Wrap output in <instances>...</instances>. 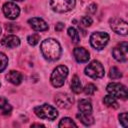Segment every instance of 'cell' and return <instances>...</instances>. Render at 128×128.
Segmentation results:
<instances>
[{
	"label": "cell",
	"mask_w": 128,
	"mask_h": 128,
	"mask_svg": "<svg viewBox=\"0 0 128 128\" xmlns=\"http://www.w3.org/2000/svg\"><path fill=\"white\" fill-rule=\"evenodd\" d=\"M40 49L44 58L49 61H55L59 59L62 52L59 42L53 38H48L42 41Z\"/></svg>",
	"instance_id": "cell-1"
},
{
	"label": "cell",
	"mask_w": 128,
	"mask_h": 128,
	"mask_svg": "<svg viewBox=\"0 0 128 128\" xmlns=\"http://www.w3.org/2000/svg\"><path fill=\"white\" fill-rule=\"evenodd\" d=\"M67 76H68V68L65 65H59L53 70L50 76V82L56 88L62 87L65 83Z\"/></svg>",
	"instance_id": "cell-2"
},
{
	"label": "cell",
	"mask_w": 128,
	"mask_h": 128,
	"mask_svg": "<svg viewBox=\"0 0 128 128\" xmlns=\"http://www.w3.org/2000/svg\"><path fill=\"white\" fill-rule=\"evenodd\" d=\"M34 112L37 117L41 119H46V120H54L58 116V112L56 108L48 104H43V105L35 107Z\"/></svg>",
	"instance_id": "cell-3"
},
{
	"label": "cell",
	"mask_w": 128,
	"mask_h": 128,
	"mask_svg": "<svg viewBox=\"0 0 128 128\" xmlns=\"http://www.w3.org/2000/svg\"><path fill=\"white\" fill-rule=\"evenodd\" d=\"M104 73L103 65L97 60H93L85 68V74L92 79H100L104 76Z\"/></svg>",
	"instance_id": "cell-4"
},
{
	"label": "cell",
	"mask_w": 128,
	"mask_h": 128,
	"mask_svg": "<svg viewBox=\"0 0 128 128\" xmlns=\"http://www.w3.org/2000/svg\"><path fill=\"white\" fill-rule=\"evenodd\" d=\"M109 38L110 37L106 32H94L90 36V44L93 48L101 50L107 45V43L109 42Z\"/></svg>",
	"instance_id": "cell-5"
},
{
	"label": "cell",
	"mask_w": 128,
	"mask_h": 128,
	"mask_svg": "<svg viewBox=\"0 0 128 128\" xmlns=\"http://www.w3.org/2000/svg\"><path fill=\"white\" fill-rule=\"evenodd\" d=\"M75 0H50V7L57 13H65L75 7Z\"/></svg>",
	"instance_id": "cell-6"
},
{
	"label": "cell",
	"mask_w": 128,
	"mask_h": 128,
	"mask_svg": "<svg viewBox=\"0 0 128 128\" xmlns=\"http://www.w3.org/2000/svg\"><path fill=\"white\" fill-rule=\"evenodd\" d=\"M107 92L112 95L115 98H120V99H127V88L125 85L117 82H112L107 85L106 88Z\"/></svg>",
	"instance_id": "cell-7"
},
{
	"label": "cell",
	"mask_w": 128,
	"mask_h": 128,
	"mask_svg": "<svg viewBox=\"0 0 128 128\" xmlns=\"http://www.w3.org/2000/svg\"><path fill=\"white\" fill-rule=\"evenodd\" d=\"M112 55L119 62H126L128 59V43L121 42L112 50Z\"/></svg>",
	"instance_id": "cell-8"
},
{
	"label": "cell",
	"mask_w": 128,
	"mask_h": 128,
	"mask_svg": "<svg viewBox=\"0 0 128 128\" xmlns=\"http://www.w3.org/2000/svg\"><path fill=\"white\" fill-rule=\"evenodd\" d=\"M110 27L111 29L117 33V34H120V35H127L128 33V26H127V22L122 20V19H119V18H113L110 20Z\"/></svg>",
	"instance_id": "cell-9"
},
{
	"label": "cell",
	"mask_w": 128,
	"mask_h": 128,
	"mask_svg": "<svg viewBox=\"0 0 128 128\" xmlns=\"http://www.w3.org/2000/svg\"><path fill=\"white\" fill-rule=\"evenodd\" d=\"M3 13L5 15V17H7L8 19H16L19 14H20V8L19 6H17L15 3L13 2H6L4 3L3 7H2Z\"/></svg>",
	"instance_id": "cell-10"
},
{
	"label": "cell",
	"mask_w": 128,
	"mask_h": 128,
	"mask_svg": "<svg viewBox=\"0 0 128 128\" xmlns=\"http://www.w3.org/2000/svg\"><path fill=\"white\" fill-rule=\"evenodd\" d=\"M54 101L58 107H60L62 109H67V108L71 107V105L74 102V99L68 93H58L55 96Z\"/></svg>",
	"instance_id": "cell-11"
},
{
	"label": "cell",
	"mask_w": 128,
	"mask_h": 128,
	"mask_svg": "<svg viewBox=\"0 0 128 128\" xmlns=\"http://www.w3.org/2000/svg\"><path fill=\"white\" fill-rule=\"evenodd\" d=\"M28 23L31 26V28L35 31H46L49 28L46 21H44L42 18H39V17L30 18L28 20Z\"/></svg>",
	"instance_id": "cell-12"
},
{
	"label": "cell",
	"mask_w": 128,
	"mask_h": 128,
	"mask_svg": "<svg viewBox=\"0 0 128 128\" xmlns=\"http://www.w3.org/2000/svg\"><path fill=\"white\" fill-rule=\"evenodd\" d=\"M73 55L75 60L78 63H86L88 62L89 58H90V54L88 52V50H86L83 47H76L73 50Z\"/></svg>",
	"instance_id": "cell-13"
},
{
	"label": "cell",
	"mask_w": 128,
	"mask_h": 128,
	"mask_svg": "<svg viewBox=\"0 0 128 128\" xmlns=\"http://www.w3.org/2000/svg\"><path fill=\"white\" fill-rule=\"evenodd\" d=\"M1 44L7 48H16L20 45V39L16 35H7L1 40Z\"/></svg>",
	"instance_id": "cell-14"
},
{
	"label": "cell",
	"mask_w": 128,
	"mask_h": 128,
	"mask_svg": "<svg viewBox=\"0 0 128 128\" xmlns=\"http://www.w3.org/2000/svg\"><path fill=\"white\" fill-rule=\"evenodd\" d=\"M6 79L14 84V85H19L21 82H22V75L20 72L18 71H15V70H11L8 72V74L6 75Z\"/></svg>",
	"instance_id": "cell-15"
},
{
	"label": "cell",
	"mask_w": 128,
	"mask_h": 128,
	"mask_svg": "<svg viewBox=\"0 0 128 128\" xmlns=\"http://www.w3.org/2000/svg\"><path fill=\"white\" fill-rule=\"evenodd\" d=\"M78 109L81 113L91 114L92 113V104L87 99H81L78 102Z\"/></svg>",
	"instance_id": "cell-16"
},
{
	"label": "cell",
	"mask_w": 128,
	"mask_h": 128,
	"mask_svg": "<svg viewBox=\"0 0 128 128\" xmlns=\"http://www.w3.org/2000/svg\"><path fill=\"white\" fill-rule=\"evenodd\" d=\"M70 86H71V90H72V92H74L75 94H79V93H81L82 90H83V88H82V84H81L80 79H79V77H78L77 75H74V76L72 77Z\"/></svg>",
	"instance_id": "cell-17"
},
{
	"label": "cell",
	"mask_w": 128,
	"mask_h": 128,
	"mask_svg": "<svg viewBox=\"0 0 128 128\" xmlns=\"http://www.w3.org/2000/svg\"><path fill=\"white\" fill-rule=\"evenodd\" d=\"M12 111V107L8 100L4 97H0V113L3 115H8Z\"/></svg>",
	"instance_id": "cell-18"
},
{
	"label": "cell",
	"mask_w": 128,
	"mask_h": 128,
	"mask_svg": "<svg viewBox=\"0 0 128 128\" xmlns=\"http://www.w3.org/2000/svg\"><path fill=\"white\" fill-rule=\"evenodd\" d=\"M77 118L86 126H90L94 123V118L92 117L91 114H86V113H78L77 114Z\"/></svg>",
	"instance_id": "cell-19"
},
{
	"label": "cell",
	"mask_w": 128,
	"mask_h": 128,
	"mask_svg": "<svg viewBox=\"0 0 128 128\" xmlns=\"http://www.w3.org/2000/svg\"><path fill=\"white\" fill-rule=\"evenodd\" d=\"M103 103L106 105V106H108V107H110V108H114V109H116V108H118V102H117V100H116V98L115 97H113L112 95H107V96H105L104 98H103Z\"/></svg>",
	"instance_id": "cell-20"
},
{
	"label": "cell",
	"mask_w": 128,
	"mask_h": 128,
	"mask_svg": "<svg viewBox=\"0 0 128 128\" xmlns=\"http://www.w3.org/2000/svg\"><path fill=\"white\" fill-rule=\"evenodd\" d=\"M58 126L60 128H69V127H77V124L69 117H64L60 120Z\"/></svg>",
	"instance_id": "cell-21"
},
{
	"label": "cell",
	"mask_w": 128,
	"mask_h": 128,
	"mask_svg": "<svg viewBox=\"0 0 128 128\" xmlns=\"http://www.w3.org/2000/svg\"><path fill=\"white\" fill-rule=\"evenodd\" d=\"M67 32H68V35H69V37L71 38V40H72V42L74 44L79 43V41H80L79 33H78V31L74 27H69L68 30H67Z\"/></svg>",
	"instance_id": "cell-22"
},
{
	"label": "cell",
	"mask_w": 128,
	"mask_h": 128,
	"mask_svg": "<svg viewBox=\"0 0 128 128\" xmlns=\"http://www.w3.org/2000/svg\"><path fill=\"white\" fill-rule=\"evenodd\" d=\"M39 41H40V35L37 34V33L31 34V35H29V36L27 37V42H28V44L31 45V46L37 45V44L39 43Z\"/></svg>",
	"instance_id": "cell-23"
},
{
	"label": "cell",
	"mask_w": 128,
	"mask_h": 128,
	"mask_svg": "<svg viewBox=\"0 0 128 128\" xmlns=\"http://www.w3.org/2000/svg\"><path fill=\"white\" fill-rule=\"evenodd\" d=\"M109 77L113 80H116V79H119L122 77V73L120 72V70L117 68V67H111L110 68V71H109Z\"/></svg>",
	"instance_id": "cell-24"
},
{
	"label": "cell",
	"mask_w": 128,
	"mask_h": 128,
	"mask_svg": "<svg viewBox=\"0 0 128 128\" xmlns=\"http://www.w3.org/2000/svg\"><path fill=\"white\" fill-rule=\"evenodd\" d=\"M7 65H8V58H7V56L4 53L0 52V72L4 71L6 69V67H7Z\"/></svg>",
	"instance_id": "cell-25"
},
{
	"label": "cell",
	"mask_w": 128,
	"mask_h": 128,
	"mask_svg": "<svg viewBox=\"0 0 128 128\" xmlns=\"http://www.w3.org/2000/svg\"><path fill=\"white\" fill-rule=\"evenodd\" d=\"M83 91H84V93H85L86 95L91 96V95H93V94L95 93V91H96V86H95L94 84H92V83H88V84H86V86L84 87Z\"/></svg>",
	"instance_id": "cell-26"
},
{
	"label": "cell",
	"mask_w": 128,
	"mask_h": 128,
	"mask_svg": "<svg viewBox=\"0 0 128 128\" xmlns=\"http://www.w3.org/2000/svg\"><path fill=\"white\" fill-rule=\"evenodd\" d=\"M92 22H93V20H92L91 17H89V16H83L81 18V20H80V25L83 26V27H89V26H91Z\"/></svg>",
	"instance_id": "cell-27"
},
{
	"label": "cell",
	"mask_w": 128,
	"mask_h": 128,
	"mask_svg": "<svg viewBox=\"0 0 128 128\" xmlns=\"http://www.w3.org/2000/svg\"><path fill=\"white\" fill-rule=\"evenodd\" d=\"M118 118H119L120 124H121L123 127H127V126H128V116H127V113H126V112H123V113L119 114Z\"/></svg>",
	"instance_id": "cell-28"
},
{
	"label": "cell",
	"mask_w": 128,
	"mask_h": 128,
	"mask_svg": "<svg viewBox=\"0 0 128 128\" xmlns=\"http://www.w3.org/2000/svg\"><path fill=\"white\" fill-rule=\"evenodd\" d=\"M64 27H65V25H64L63 23L59 22V23H57V24H56V26H55V30L60 32V31H62V30L64 29Z\"/></svg>",
	"instance_id": "cell-29"
},
{
	"label": "cell",
	"mask_w": 128,
	"mask_h": 128,
	"mask_svg": "<svg viewBox=\"0 0 128 128\" xmlns=\"http://www.w3.org/2000/svg\"><path fill=\"white\" fill-rule=\"evenodd\" d=\"M96 10H97L96 4H91V5H89V7H88V11H89V12L94 13V12H96Z\"/></svg>",
	"instance_id": "cell-30"
},
{
	"label": "cell",
	"mask_w": 128,
	"mask_h": 128,
	"mask_svg": "<svg viewBox=\"0 0 128 128\" xmlns=\"http://www.w3.org/2000/svg\"><path fill=\"white\" fill-rule=\"evenodd\" d=\"M31 126H32V127H35V126H38V127H44V125H42V124H32Z\"/></svg>",
	"instance_id": "cell-31"
},
{
	"label": "cell",
	"mask_w": 128,
	"mask_h": 128,
	"mask_svg": "<svg viewBox=\"0 0 128 128\" xmlns=\"http://www.w3.org/2000/svg\"><path fill=\"white\" fill-rule=\"evenodd\" d=\"M13 1H23V0H13Z\"/></svg>",
	"instance_id": "cell-32"
},
{
	"label": "cell",
	"mask_w": 128,
	"mask_h": 128,
	"mask_svg": "<svg viewBox=\"0 0 128 128\" xmlns=\"http://www.w3.org/2000/svg\"><path fill=\"white\" fill-rule=\"evenodd\" d=\"M0 34H1V27H0Z\"/></svg>",
	"instance_id": "cell-33"
},
{
	"label": "cell",
	"mask_w": 128,
	"mask_h": 128,
	"mask_svg": "<svg viewBox=\"0 0 128 128\" xmlns=\"http://www.w3.org/2000/svg\"><path fill=\"white\" fill-rule=\"evenodd\" d=\"M0 85H1V84H0Z\"/></svg>",
	"instance_id": "cell-34"
}]
</instances>
